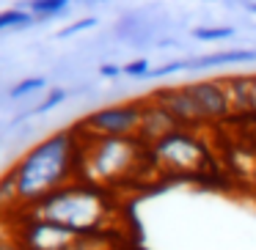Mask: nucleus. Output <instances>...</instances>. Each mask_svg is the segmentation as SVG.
Instances as JSON below:
<instances>
[{
  "instance_id": "f257e3e1",
  "label": "nucleus",
  "mask_w": 256,
  "mask_h": 250,
  "mask_svg": "<svg viewBox=\"0 0 256 250\" xmlns=\"http://www.w3.org/2000/svg\"><path fill=\"white\" fill-rule=\"evenodd\" d=\"M80 157H83V135L78 127L52 132L36 146H30L12 165L17 173L20 209H30L52 190L78 182Z\"/></svg>"
},
{
  "instance_id": "f03ea898",
  "label": "nucleus",
  "mask_w": 256,
  "mask_h": 250,
  "mask_svg": "<svg viewBox=\"0 0 256 250\" xmlns=\"http://www.w3.org/2000/svg\"><path fill=\"white\" fill-rule=\"evenodd\" d=\"M34 217L58 223L74 234H105L110 223L116 220V201L110 190L91 184L86 179L69 182L64 187L52 190L50 195L34 204L30 209H22Z\"/></svg>"
},
{
  "instance_id": "7ed1b4c3",
  "label": "nucleus",
  "mask_w": 256,
  "mask_h": 250,
  "mask_svg": "<svg viewBox=\"0 0 256 250\" xmlns=\"http://www.w3.org/2000/svg\"><path fill=\"white\" fill-rule=\"evenodd\" d=\"M138 171H152L149 146L138 138H83L80 179L113 190L135 179Z\"/></svg>"
},
{
  "instance_id": "20e7f679",
  "label": "nucleus",
  "mask_w": 256,
  "mask_h": 250,
  "mask_svg": "<svg viewBox=\"0 0 256 250\" xmlns=\"http://www.w3.org/2000/svg\"><path fill=\"white\" fill-rule=\"evenodd\" d=\"M149 162L157 173H204L210 168V146L193 129H176L168 138L149 146Z\"/></svg>"
},
{
  "instance_id": "39448f33",
  "label": "nucleus",
  "mask_w": 256,
  "mask_h": 250,
  "mask_svg": "<svg viewBox=\"0 0 256 250\" xmlns=\"http://www.w3.org/2000/svg\"><path fill=\"white\" fill-rule=\"evenodd\" d=\"M144 102H122L88 113L78 124L83 138H138Z\"/></svg>"
},
{
  "instance_id": "423d86ee",
  "label": "nucleus",
  "mask_w": 256,
  "mask_h": 250,
  "mask_svg": "<svg viewBox=\"0 0 256 250\" xmlns=\"http://www.w3.org/2000/svg\"><path fill=\"white\" fill-rule=\"evenodd\" d=\"M14 237L25 245V250H72L74 239H78L80 234L69 231V228L58 226V223L28 215L25 226L20 228Z\"/></svg>"
},
{
  "instance_id": "0eeeda50",
  "label": "nucleus",
  "mask_w": 256,
  "mask_h": 250,
  "mask_svg": "<svg viewBox=\"0 0 256 250\" xmlns=\"http://www.w3.org/2000/svg\"><path fill=\"white\" fill-rule=\"evenodd\" d=\"M188 91L196 99V105H198L206 127H218V124H226L228 118H234L232 99H228V91H226V83H223V80H198V83H188Z\"/></svg>"
},
{
  "instance_id": "6e6552de",
  "label": "nucleus",
  "mask_w": 256,
  "mask_h": 250,
  "mask_svg": "<svg viewBox=\"0 0 256 250\" xmlns=\"http://www.w3.org/2000/svg\"><path fill=\"white\" fill-rule=\"evenodd\" d=\"M152 99L160 102L168 113L174 116V121L179 124L182 129H193V132H201L206 127L204 116H201L196 99L190 96L188 85H171V88H160L152 94Z\"/></svg>"
},
{
  "instance_id": "1a4fd4ad",
  "label": "nucleus",
  "mask_w": 256,
  "mask_h": 250,
  "mask_svg": "<svg viewBox=\"0 0 256 250\" xmlns=\"http://www.w3.org/2000/svg\"><path fill=\"white\" fill-rule=\"evenodd\" d=\"M140 102H144V116H140L138 140L144 146H154L157 140H162V138H168L171 132L182 129L176 121H174L171 113L160 105V102H154L152 96H149V99H140Z\"/></svg>"
},
{
  "instance_id": "9d476101",
  "label": "nucleus",
  "mask_w": 256,
  "mask_h": 250,
  "mask_svg": "<svg viewBox=\"0 0 256 250\" xmlns=\"http://www.w3.org/2000/svg\"><path fill=\"white\" fill-rule=\"evenodd\" d=\"M250 61H256V50L240 47V50H220V52H210V55L188 58L184 66H188V72H201V69L232 66V63H250Z\"/></svg>"
},
{
  "instance_id": "9b49d317",
  "label": "nucleus",
  "mask_w": 256,
  "mask_h": 250,
  "mask_svg": "<svg viewBox=\"0 0 256 250\" xmlns=\"http://www.w3.org/2000/svg\"><path fill=\"white\" fill-rule=\"evenodd\" d=\"M223 83L232 99L234 118H250V74H232Z\"/></svg>"
},
{
  "instance_id": "f8f14e48",
  "label": "nucleus",
  "mask_w": 256,
  "mask_h": 250,
  "mask_svg": "<svg viewBox=\"0 0 256 250\" xmlns=\"http://www.w3.org/2000/svg\"><path fill=\"white\" fill-rule=\"evenodd\" d=\"M20 209V190H17V173L14 168L3 171L0 176V212Z\"/></svg>"
},
{
  "instance_id": "ddd939ff",
  "label": "nucleus",
  "mask_w": 256,
  "mask_h": 250,
  "mask_svg": "<svg viewBox=\"0 0 256 250\" xmlns=\"http://www.w3.org/2000/svg\"><path fill=\"white\" fill-rule=\"evenodd\" d=\"M69 3H72V0H28L25 8H28L36 19H50V17H56V14L66 11Z\"/></svg>"
},
{
  "instance_id": "4468645a",
  "label": "nucleus",
  "mask_w": 256,
  "mask_h": 250,
  "mask_svg": "<svg viewBox=\"0 0 256 250\" xmlns=\"http://www.w3.org/2000/svg\"><path fill=\"white\" fill-rule=\"evenodd\" d=\"M34 19H36V17L28 11V8H6V11H0V30L28 28Z\"/></svg>"
},
{
  "instance_id": "2eb2a0df",
  "label": "nucleus",
  "mask_w": 256,
  "mask_h": 250,
  "mask_svg": "<svg viewBox=\"0 0 256 250\" xmlns=\"http://www.w3.org/2000/svg\"><path fill=\"white\" fill-rule=\"evenodd\" d=\"M234 28L228 25H204V28H193V39L198 41H223V39H232Z\"/></svg>"
},
{
  "instance_id": "dca6fc26",
  "label": "nucleus",
  "mask_w": 256,
  "mask_h": 250,
  "mask_svg": "<svg viewBox=\"0 0 256 250\" xmlns=\"http://www.w3.org/2000/svg\"><path fill=\"white\" fill-rule=\"evenodd\" d=\"M42 88H44V77H25V80H20L17 85H12L8 96H12V99H22V96L34 94V91H42Z\"/></svg>"
},
{
  "instance_id": "f3484780",
  "label": "nucleus",
  "mask_w": 256,
  "mask_h": 250,
  "mask_svg": "<svg viewBox=\"0 0 256 250\" xmlns=\"http://www.w3.org/2000/svg\"><path fill=\"white\" fill-rule=\"evenodd\" d=\"M96 25V17H83V19H74L72 25H66V28L58 30V39H69V36L74 33H83V30H91Z\"/></svg>"
},
{
  "instance_id": "a211bd4d",
  "label": "nucleus",
  "mask_w": 256,
  "mask_h": 250,
  "mask_svg": "<svg viewBox=\"0 0 256 250\" xmlns=\"http://www.w3.org/2000/svg\"><path fill=\"white\" fill-rule=\"evenodd\" d=\"M64 99H66V91H64V88H52L50 94H47L44 99H42L39 105L34 107V113H50L52 107H58Z\"/></svg>"
},
{
  "instance_id": "6ab92c4d",
  "label": "nucleus",
  "mask_w": 256,
  "mask_h": 250,
  "mask_svg": "<svg viewBox=\"0 0 256 250\" xmlns=\"http://www.w3.org/2000/svg\"><path fill=\"white\" fill-rule=\"evenodd\" d=\"M124 74L127 77H149V72H152V66H149V61L146 58H135V61H130V63H124Z\"/></svg>"
},
{
  "instance_id": "aec40b11",
  "label": "nucleus",
  "mask_w": 256,
  "mask_h": 250,
  "mask_svg": "<svg viewBox=\"0 0 256 250\" xmlns=\"http://www.w3.org/2000/svg\"><path fill=\"white\" fill-rule=\"evenodd\" d=\"M174 72H188V66H184V61H171V63H162V66L152 69L149 77H168V74Z\"/></svg>"
},
{
  "instance_id": "412c9836",
  "label": "nucleus",
  "mask_w": 256,
  "mask_h": 250,
  "mask_svg": "<svg viewBox=\"0 0 256 250\" xmlns=\"http://www.w3.org/2000/svg\"><path fill=\"white\" fill-rule=\"evenodd\" d=\"M0 250H25V245L17 237H8V234H0Z\"/></svg>"
},
{
  "instance_id": "4be33fe9",
  "label": "nucleus",
  "mask_w": 256,
  "mask_h": 250,
  "mask_svg": "<svg viewBox=\"0 0 256 250\" xmlns=\"http://www.w3.org/2000/svg\"><path fill=\"white\" fill-rule=\"evenodd\" d=\"M100 74H102V77H118V74H124V69L116 66V63H102Z\"/></svg>"
},
{
  "instance_id": "5701e85b",
  "label": "nucleus",
  "mask_w": 256,
  "mask_h": 250,
  "mask_svg": "<svg viewBox=\"0 0 256 250\" xmlns=\"http://www.w3.org/2000/svg\"><path fill=\"white\" fill-rule=\"evenodd\" d=\"M250 118H256V74H250Z\"/></svg>"
},
{
  "instance_id": "b1692460",
  "label": "nucleus",
  "mask_w": 256,
  "mask_h": 250,
  "mask_svg": "<svg viewBox=\"0 0 256 250\" xmlns=\"http://www.w3.org/2000/svg\"><path fill=\"white\" fill-rule=\"evenodd\" d=\"M245 8H248L250 14H256V3H245Z\"/></svg>"
},
{
  "instance_id": "393cba45",
  "label": "nucleus",
  "mask_w": 256,
  "mask_h": 250,
  "mask_svg": "<svg viewBox=\"0 0 256 250\" xmlns=\"http://www.w3.org/2000/svg\"><path fill=\"white\" fill-rule=\"evenodd\" d=\"M78 3H86V6H91V3H102V0H78Z\"/></svg>"
},
{
  "instance_id": "a878e982",
  "label": "nucleus",
  "mask_w": 256,
  "mask_h": 250,
  "mask_svg": "<svg viewBox=\"0 0 256 250\" xmlns=\"http://www.w3.org/2000/svg\"><path fill=\"white\" fill-rule=\"evenodd\" d=\"M206 3H215V0H206Z\"/></svg>"
}]
</instances>
